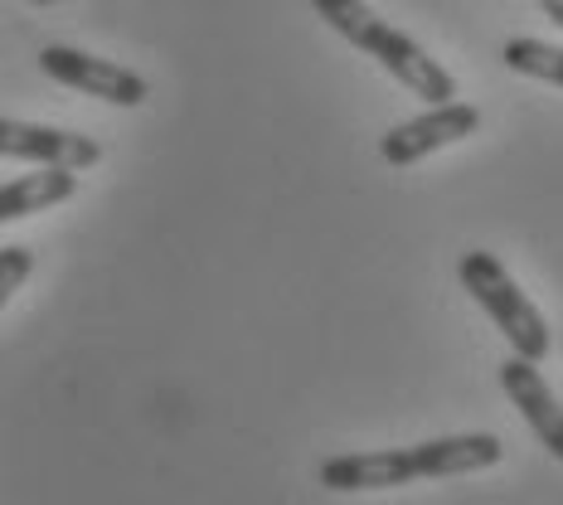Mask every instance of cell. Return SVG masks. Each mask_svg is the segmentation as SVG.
Listing matches in <instances>:
<instances>
[{
  "mask_svg": "<svg viewBox=\"0 0 563 505\" xmlns=\"http://www.w3.org/2000/svg\"><path fill=\"white\" fill-rule=\"evenodd\" d=\"M311 6L340 40H350L355 50H365L374 64H379L384 74H394L413 98L432 102V108L456 102V78L448 74V68H442L438 58L422 54V44H413L404 30L384 25L365 0H311Z\"/></svg>",
  "mask_w": 563,
  "mask_h": 505,
  "instance_id": "cell-1",
  "label": "cell"
},
{
  "mask_svg": "<svg viewBox=\"0 0 563 505\" xmlns=\"http://www.w3.org/2000/svg\"><path fill=\"white\" fill-rule=\"evenodd\" d=\"M456 277H462V287L476 297V307L496 321V331L510 340L515 355L534 360V365H539V360H549V350H554L549 321L539 316V307L520 292V282L506 273V263H500L496 253H486V249L462 253Z\"/></svg>",
  "mask_w": 563,
  "mask_h": 505,
  "instance_id": "cell-2",
  "label": "cell"
},
{
  "mask_svg": "<svg viewBox=\"0 0 563 505\" xmlns=\"http://www.w3.org/2000/svg\"><path fill=\"white\" fill-rule=\"evenodd\" d=\"M40 68L54 78V84H64L74 92H88V98H102V102H117V108H141V102L151 98V88H146V78L141 74L112 64V58L68 50V44H49V50H40Z\"/></svg>",
  "mask_w": 563,
  "mask_h": 505,
  "instance_id": "cell-3",
  "label": "cell"
},
{
  "mask_svg": "<svg viewBox=\"0 0 563 505\" xmlns=\"http://www.w3.org/2000/svg\"><path fill=\"white\" fill-rule=\"evenodd\" d=\"M476 127H481V112L472 102H442V108H428L422 117H408V122L389 127V136L379 141V156L404 171V166L428 161L432 151L452 146V141H466Z\"/></svg>",
  "mask_w": 563,
  "mask_h": 505,
  "instance_id": "cell-4",
  "label": "cell"
},
{
  "mask_svg": "<svg viewBox=\"0 0 563 505\" xmlns=\"http://www.w3.org/2000/svg\"><path fill=\"white\" fill-rule=\"evenodd\" d=\"M0 151H5V161L68 166V171H88V166H98L102 161V146L92 136L58 132V127H40V122H15V117L0 122Z\"/></svg>",
  "mask_w": 563,
  "mask_h": 505,
  "instance_id": "cell-5",
  "label": "cell"
},
{
  "mask_svg": "<svg viewBox=\"0 0 563 505\" xmlns=\"http://www.w3.org/2000/svg\"><path fill=\"white\" fill-rule=\"evenodd\" d=\"M500 384H506L510 404L520 408V418L530 422V432L544 442V452L563 462V404H559V394L549 389V380L539 374L534 360L510 350V360L500 365Z\"/></svg>",
  "mask_w": 563,
  "mask_h": 505,
  "instance_id": "cell-6",
  "label": "cell"
},
{
  "mask_svg": "<svg viewBox=\"0 0 563 505\" xmlns=\"http://www.w3.org/2000/svg\"><path fill=\"white\" fill-rule=\"evenodd\" d=\"M321 486L325 491H394L408 486L418 476V457L413 448H384V452H345L321 462Z\"/></svg>",
  "mask_w": 563,
  "mask_h": 505,
  "instance_id": "cell-7",
  "label": "cell"
},
{
  "mask_svg": "<svg viewBox=\"0 0 563 505\" xmlns=\"http://www.w3.org/2000/svg\"><path fill=\"white\" fill-rule=\"evenodd\" d=\"M413 457L422 481H442V476L486 472V466H496L506 457V448H500L496 432H452V438L413 442Z\"/></svg>",
  "mask_w": 563,
  "mask_h": 505,
  "instance_id": "cell-8",
  "label": "cell"
},
{
  "mask_svg": "<svg viewBox=\"0 0 563 505\" xmlns=\"http://www.w3.org/2000/svg\"><path fill=\"white\" fill-rule=\"evenodd\" d=\"M78 195V171L68 166H40L30 175H15V180L0 185V219L15 224V219H30L49 205H64V199Z\"/></svg>",
  "mask_w": 563,
  "mask_h": 505,
  "instance_id": "cell-9",
  "label": "cell"
},
{
  "mask_svg": "<svg viewBox=\"0 0 563 505\" xmlns=\"http://www.w3.org/2000/svg\"><path fill=\"white\" fill-rule=\"evenodd\" d=\"M510 74H525V78H539V84H559L563 88V50L559 44H544V40H510L500 50Z\"/></svg>",
  "mask_w": 563,
  "mask_h": 505,
  "instance_id": "cell-10",
  "label": "cell"
},
{
  "mask_svg": "<svg viewBox=\"0 0 563 505\" xmlns=\"http://www.w3.org/2000/svg\"><path fill=\"white\" fill-rule=\"evenodd\" d=\"M30 267H34V253L20 249V243H5V249H0V297H5V301L15 297V292L25 287Z\"/></svg>",
  "mask_w": 563,
  "mask_h": 505,
  "instance_id": "cell-11",
  "label": "cell"
},
{
  "mask_svg": "<svg viewBox=\"0 0 563 505\" xmlns=\"http://www.w3.org/2000/svg\"><path fill=\"white\" fill-rule=\"evenodd\" d=\"M534 6H539V10H544V15H549V20H554V25H559V30H563V0H534Z\"/></svg>",
  "mask_w": 563,
  "mask_h": 505,
  "instance_id": "cell-12",
  "label": "cell"
},
{
  "mask_svg": "<svg viewBox=\"0 0 563 505\" xmlns=\"http://www.w3.org/2000/svg\"><path fill=\"white\" fill-rule=\"evenodd\" d=\"M30 6H40V10H44V6H58V0H30Z\"/></svg>",
  "mask_w": 563,
  "mask_h": 505,
  "instance_id": "cell-13",
  "label": "cell"
}]
</instances>
